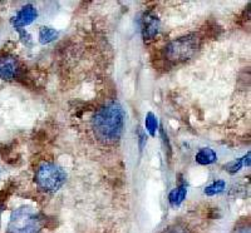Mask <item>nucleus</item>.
<instances>
[{
	"label": "nucleus",
	"mask_w": 251,
	"mask_h": 233,
	"mask_svg": "<svg viewBox=\"0 0 251 233\" xmlns=\"http://www.w3.org/2000/svg\"><path fill=\"white\" fill-rule=\"evenodd\" d=\"M38 18V10L34 5L28 4V5L23 6L19 12L13 17L12 24L15 29H22L25 26L30 25L33 22Z\"/></svg>",
	"instance_id": "nucleus-6"
},
{
	"label": "nucleus",
	"mask_w": 251,
	"mask_h": 233,
	"mask_svg": "<svg viewBox=\"0 0 251 233\" xmlns=\"http://www.w3.org/2000/svg\"><path fill=\"white\" fill-rule=\"evenodd\" d=\"M125 127V111L118 102L102 105L92 119L93 133L100 143L116 144L121 140Z\"/></svg>",
	"instance_id": "nucleus-1"
},
{
	"label": "nucleus",
	"mask_w": 251,
	"mask_h": 233,
	"mask_svg": "<svg viewBox=\"0 0 251 233\" xmlns=\"http://www.w3.org/2000/svg\"><path fill=\"white\" fill-rule=\"evenodd\" d=\"M201 47V39L196 34L177 38L165 48V57L172 63H183L196 55Z\"/></svg>",
	"instance_id": "nucleus-3"
},
{
	"label": "nucleus",
	"mask_w": 251,
	"mask_h": 233,
	"mask_svg": "<svg viewBox=\"0 0 251 233\" xmlns=\"http://www.w3.org/2000/svg\"><path fill=\"white\" fill-rule=\"evenodd\" d=\"M43 225V218L34 208L22 206L13 210L6 233H40Z\"/></svg>",
	"instance_id": "nucleus-2"
},
{
	"label": "nucleus",
	"mask_w": 251,
	"mask_h": 233,
	"mask_svg": "<svg viewBox=\"0 0 251 233\" xmlns=\"http://www.w3.org/2000/svg\"><path fill=\"white\" fill-rule=\"evenodd\" d=\"M160 19L152 13H146L142 19V35L145 40H152L160 31Z\"/></svg>",
	"instance_id": "nucleus-7"
},
{
	"label": "nucleus",
	"mask_w": 251,
	"mask_h": 233,
	"mask_svg": "<svg viewBox=\"0 0 251 233\" xmlns=\"http://www.w3.org/2000/svg\"><path fill=\"white\" fill-rule=\"evenodd\" d=\"M20 66L15 57L5 55L0 58V79L10 82L19 75Z\"/></svg>",
	"instance_id": "nucleus-5"
},
{
	"label": "nucleus",
	"mask_w": 251,
	"mask_h": 233,
	"mask_svg": "<svg viewBox=\"0 0 251 233\" xmlns=\"http://www.w3.org/2000/svg\"><path fill=\"white\" fill-rule=\"evenodd\" d=\"M58 38V31L55 30L54 28H50V26H42L39 29V42L40 44H46L51 43L54 42Z\"/></svg>",
	"instance_id": "nucleus-10"
},
{
	"label": "nucleus",
	"mask_w": 251,
	"mask_h": 233,
	"mask_svg": "<svg viewBox=\"0 0 251 233\" xmlns=\"http://www.w3.org/2000/svg\"><path fill=\"white\" fill-rule=\"evenodd\" d=\"M18 33H19L20 35V39H22V42L25 44H30L31 43V37L29 35V33L26 30H22V29H17Z\"/></svg>",
	"instance_id": "nucleus-15"
},
{
	"label": "nucleus",
	"mask_w": 251,
	"mask_h": 233,
	"mask_svg": "<svg viewBox=\"0 0 251 233\" xmlns=\"http://www.w3.org/2000/svg\"><path fill=\"white\" fill-rule=\"evenodd\" d=\"M243 158H239V160H234L231 162H228L227 164L225 165V171H227L230 174H235L243 168Z\"/></svg>",
	"instance_id": "nucleus-13"
},
{
	"label": "nucleus",
	"mask_w": 251,
	"mask_h": 233,
	"mask_svg": "<svg viewBox=\"0 0 251 233\" xmlns=\"http://www.w3.org/2000/svg\"><path fill=\"white\" fill-rule=\"evenodd\" d=\"M235 233H250V227L249 226H240Z\"/></svg>",
	"instance_id": "nucleus-16"
},
{
	"label": "nucleus",
	"mask_w": 251,
	"mask_h": 233,
	"mask_svg": "<svg viewBox=\"0 0 251 233\" xmlns=\"http://www.w3.org/2000/svg\"><path fill=\"white\" fill-rule=\"evenodd\" d=\"M187 196V187L185 185L178 186L177 188L172 189L169 194V202L172 207H178L185 201Z\"/></svg>",
	"instance_id": "nucleus-9"
},
{
	"label": "nucleus",
	"mask_w": 251,
	"mask_h": 233,
	"mask_svg": "<svg viewBox=\"0 0 251 233\" xmlns=\"http://www.w3.org/2000/svg\"><path fill=\"white\" fill-rule=\"evenodd\" d=\"M163 233H190V230L181 223H175V225L166 228Z\"/></svg>",
	"instance_id": "nucleus-14"
},
{
	"label": "nucleus",
	"mask_w": 251,
	"mask_h": 233,
	"mask_svg": "<svg viewBox=\"0 0 251 233\" xmlns=\"http://www.w3.org/2000/svg\"><path fill=\"white\" fill-rule=\"evenodd\" d=\"M4 210V202L3 199H0V219H1V213H3Z\"/></svg>",
	"instance_id": "nucleus-18"
},
{
	"label": "nucleus",
	"mask_w": 251,
	"mask_h": 233,
	"mask_svg": "<svg viewBox=\"0 0 251 233\" xmlns=\"http://www.w3.org/2000/svg\"><path fill=\"white\" fill-rule=\"evenodd\" d=\"M243 163L246 167H250V152H248V154L243 158Z\"/></svg>",
	"instance_id": "nucleus-17"
},
{
	"label": "nucleus",
	"mask_w": 251,
	"mask_h": 233,
	"mask_svg": "<svg viewBox=\"0 0 251 233\" xmlns=\"http://www.w3.org/2000/svg\"><path fill=\"white\" fill-rule=\"evenodd\" d=\"M0 177H1V169H0Z\"/></svg>",
	"instance_id": "nucleus-19"
},
{
	"label": "nucleus",
	"mask_w": 251,
	"mask_h": 233,
	"mask_svg": "<svg viewBox=\"0 0 251 233\" xmlns=\"http://www.w3.org/2000/svg\"><path fill=\"white\" fill-rule=\"evenodd\" d=\"M226 188L225 181H215L211 185H208L207 187L205 188V194L206 196H216V194L223 193Z\"/></svg>",
	"instance_id": "nucleus-12"
},
{
	"label": "nucleus",
	"mask_w": 251,
	"mask_h": 233,
	"mask_svg": "<svg viewBox=\"0 0 251 233\" xmlns=\"http://www.w3.org/2000/svg\"><path fill=\"white\" fill-rule=\"evenodd\" d=\"M145 127L146 131L149 132L151 137H156L157 131H158V119L152 112H149L145 118Z\"/></svg>",
	"instance_id": "nucleus-11"
},
{
	"label": "nucleus",
	"mask_w": 251,
	"mask_h": 233,
	"mask_svg": "<svg viewBox=\"0 0 251 233\" xmlns=\"http://www.w3.org/2000/svg\"><path fill=\"white\" fill-rule=\"evenodd\" d=\"M35 185L42 192L54 193L67 181V173L62 167L50 162H44L38 167L34 177Z\"/></svg>",
	"instance_id": "nucleus-4"
},
{
	"label": "nucleus",
	"mask_w": 251,
	"mask_h": 233,
	"mask_svg": "<svg viewBox=\"0 0 251 233\" xmlns=\"http://www.w3.org/2000/svg\"><path fill=\"white\" fill-rule=\"evenodd\" d=\"M195 160L201 165H210L217 161V154L211 148H201L200 151L197 152L196 156H195Z\"/></svg>",
	"instance_id": "nucleus-8"
}]
</instances>
